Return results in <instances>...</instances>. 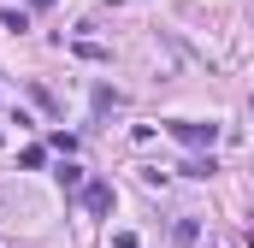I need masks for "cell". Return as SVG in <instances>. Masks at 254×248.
<instances>
[{"label":"cell","instance_id":"obj_4","mask_svg":"<svg viewBox=\"0 0 254 248\" xmlns=\"http://www.w3.org/2000/svg\"><path fill=\"white\" fill-rule=\"evenodd\" d=\"M213 172H219V166H213V154H207V160H190V166H184V178H213Z\"/></svg>","mask_w":254,"mask_h":248},{"label":"cell","instance_id":"obj_1","mask_svg":"<svg viewBox=\"0 0 254 248\" xmlns=\"http://www.w3.org/2000/svg\"><path fill=\"white\" fill-rule=\"evenodd\" d=\"M166 130H172L184 148H213V136H219V124H195V119H172Z\"/></svg>","mask_w":254,"mask_h":248},{"label":"cell","instance_id":"obj_3","mask_svg":"<svg viewBox=\"0 0 254 248\" xmlns=\"http://www.w3.org/2000/svg\"><path fill=\"white\" fill-rule=\"evenodd\" d=\"M54 178H60V189H83V166H71V160H60V172H54Z\"/></svg>","mask_w":254,"mask_h":248},{"label":"cell","instance_id":"obj_2","mask_svg":"<svg viewBox=\"0 0 254 248\" xmlns=\"http://www.w3.org/2000/svg\"><path fill=\"white\" fill-rule=\"evenodd\" d=\"M83 207H89L95 219H107V213H113V184H83Z\"/></svg>","mask_w":254,"mask_h":248}]
</instances>
